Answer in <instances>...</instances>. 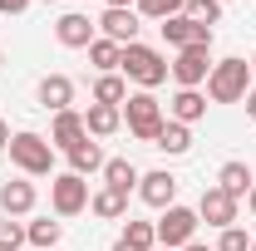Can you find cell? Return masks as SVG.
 Returning <instances> with one entry per match:
<instances>
[{
    "mask_svg": "<svg viewBox=\"0 0 256 251\" xmlns=\"http://www.w3.org/2000/svg\"><path fill=\"white\" fill-rule=\"evenodd\" d=\"M252 89V64L246 60H217L212 64V74H207V98L212 104H242Z\"/></svg>",
    "mask_w": 256,
    "mask_h": 251,
    "instance_id": "cell-1",
    "label": "cell"
},
{
    "mask_svg": "<svg viewBox=\"0 0 256 251\" xmlns=\"http://www.w3.org/2000/svg\"><path fill=\"white\" fill-rule=\"evenodd\" d=\"M118 74L153 94L162 79H168V60H162L153 44H124V64H118Z\"/></svg>",
    "mask_w": 256,
    "mask_h": 251,
    "instance_id": "cell-2",
    "label": "cell"
},
{
    "mask_svg": "<svg viewBox=\"0 0 256 251\" xmlns=\"http://www.w3.org/2000/svg\"><path fill=\"white\" fill-rule=\"evenodd\" d=\"M10 162L25 172V178H50L54 172V148H50V138H40V133H15L10 138Z\"/></svg>",
    "mask_w": 256,
    "mask_h": 251,
    "instance_id": "cell-3",
    "label": "cell"
},
{
    "mask_svg": "<svg viewBox=\"0 0 256 251\" xmlns=\"http://www.w3.org/2000/svg\"><path fill=\"white\" fill-rule=\"evenodd\" d=\"M124 124H128V133L133 138H143V143H158V133H162V104L148 89H138V94H128L124 98Z\"/></svg>",
    "mask_w": 256,
    "mask_h": 251,
    "instance_id": "cell-4",
    "label": "cell"
},
{
    "mask_svg": "<svg viewBox=\"0 0 256 251\" xmlns=\"http://www.w3.org/2000/svg\"><path fill=\"white\" fill-rule=\"evenodd\" d=\"M197 207H162V217L153 222V232H158V246H168V251H182L188 242H197Z\"/></svg>",
    "mask_w": 256,
    "mask_h": 251,
    "instance_id": "cell-5",
    "label": "cell"
},
{
    "mask_svg": "<svg viewBox=\"0 0 256 251\" xmlns=\"http://www.w3.org/2000/svg\"><path fill=\"white\" fill-rule=\"evenodd\" d=\"M168 74L178 79V89H197V84H207V74H212V44L178 50V60L168 64Z\"/></svg>",
    "mask_w": 256,
    "mask_h": 251,
    "instance_id": "cell-6",
    "label": "cell"
},
{
    "mask_svg": "<svg viewBox=\"0 0 256 251\" xmlns=\"http://www.w3.org/2000/svg\"><path fill=\"white\" fill-rule=\"evenodd\" d=\"M50 207H54V217H79L89 207V182L79 172H60L50 182Z\"/></svg>",
    "mask_w": 256,
    "mask_h": 251,
    "instance_id": "cell-7",
    "label": "cell"
},
{
    "mask_svg": "<svg viewBox=\"0 0 256 251\" xmlns=\"http://www.w3.org/2000/svg\"><path fill=\"white\" fill-rule=\"evenodd\" d=\"M54 40H60L64 50H89V44L98 40V25L84 15V10H69V15L54 20Z\"/></svg>",
    "mask_w": 256,
    "mask_h": 251,
    "instance_id": "cell-8",
    "label": "cell"
},
{
    "mask_svg": "<svg viewBox=\"0 0 256 251\" xmlns=\"http://www.w3.org/2000/svg\"><path fill=\"white\" fill-rule=\"evenodd\" d=\"M236 207H242L236 197H226L222 188H207V192H202V202H197V222L226 232V226H236Z\"/></svg>",
    "mask_w": 256,
    "mask_h": 251,
    "instance_id": "cell-9",
    "label": "cell"
},
{
    "mask_svg": "<svg viewBox=\"0 0 256 251\" xmlns=\"http://www.w3.org/2000/svg\"><path fill=\"white\" fill-rule=\"evenodd\" d=\"M158 30H162V40H168L172 50H192V44H212V30H207V25H197V20H188V15H172V20H162Z\"/></svg>",
    "mask_w": 256,
    "mask_h": 251,
    "instance_id": "cell-10",
    "label": "cell"
},
{
    "mask_svg": "<svg viewBox=\"0 0 256 251\" xmlns=\"http://www.w3.org/2000/svg\"><path fill=\"white\" fill-rule=\"evenodd\" d=\"M138 197H143V202H148V207H172V202H178V178H172V172H168V168H158V172H143V178H138Z\"/></svg>",
    "mask_w": 256,
    "mask_h": 251,
    "instance_id": "cell-11",
    "label": "cell"
},
{
    "mask_svg": "<svg viewBox=\"0 0 256 251\" xmlns=\"http://www.w3.org/2000/svg\"><path fill=\"white\" fill-rule=\"evenodd\" d=\"M34 197H40V192H34V182L10 178V182L0 188V212H5V217H30V212H34Z\"/></svg>",
    "mask_w": 256,
    "mask_h": 251,
    "instance_id": "cell-12",
    "label": "cell"
},
{
    "mask_svg": "<svg viewBox=\"0 0 256 251\" xmlns=\"http://www.w3.org/2000/svg\"><path fill=\"white\" fill-rule=\"evenodd\" d=\"M98 30L114 44H138V10H104L98 15Z\"/></svg>",
    "mask_w": 256,
    "mask_h": 251,
    "instance_id": "cell-13",
    "label": "cell"
},
{
    "mask_svg": "<svg viewBox=\"0 0 256 251\" xmlns=\"http://www.w3.org/2000/svg\"><path fill=\"white\" fill-rule=\"evenodd\" d=\"M34 94H40V104H44L50 114H64V108H74V79H69V74H44Z\"/></svg>",
    "mask_w": 256,
    "mask_h": 251,
    "instance_id": "cell-14",
    "label": "cell"
},
{
    "mask_svg": "<svg viewBox=\"0 0 256 251\" xmlns=\"http://www.w3.org/2000/svg\"><path fill=\"white\" fill-rule=\"evenodd\" d=\"M89 138V128H84V114H74V108H64L54 114V128H50V148H74V143H84Z\"/></svg>",
    "mask_w": 256,
    "mask_h": 251,
    "instance_id": "cell-15",
    "label": "cell"
},
{
    "mask_svg": "<svg viewBox=\"0 0 256 251\" xmlns=\"http://www.w3.org/2000/svg\"><path fill=\"white\" fill-rule=\"evenodd\" d=\"M168 114H172V124H197V118H207V94L202 89H178L172 104H168Z\"/></svg>",
    "mask_w": 256,
    "mask_h": 251,
    "instance_id": "cell-16",
    "label": "cell"
},
{
    "mask_svg": "<svg viewBox=\"0 0 256 251\" xmlns=\"http://www.w3.org/2000/svg\"><path fill=\"white\" fill-rule=\"evenodd\" d=\"M84 128H89V138H114V133L124 128V108H114V104H89Z\"/></svg>",
    "mask_w": 256,
    "mask_h": 251,
    "instance_id": "cell-17",
    "label": "cell"
},
{
    "mask_svg": "<svg viewBox=\"0 0 256 251\" xmlns=\"http://www.w3.org/2000/svg\"><path fill=\"white\" fill-rule=\"evenodd\" d=\"M104 148H98L94 138H84V143H74L69 148V172H79V178H89V172H104Z\"/></svg>",
    "mask_w": 256,
    "mask_h": 251,
    "instance_id": "cell-18",
    "label": "cell"
},
{
    "mask_svg": "<svg viewBox=\"0 0 256 251\" xmlns=\"http://www.w3.org/2000/svg\"><path fill=\"white\" fill-rule=\"evenodd\" d=\"M217 188H222L226 197H236V202H242V197L256 188V178H252V168H246V162H222V172H217Z\"/></svg>",
    "mask_w": 256,
    "mask_h": 251,
    "instance_id": "cell-19",
    "label": "cell"
},
{
    "mask_svg": "<svg viewBox=\"0 0 256 251\" xmlns=\"http://www.w3.org/2000/svg\"><path fill=\"white\" fill-rule=\"evenodd\" d=\"M89 212H94V217H104V222H118V217H128V192L98 188L94 197H89Z\"/></svg>",
    "mask_w": 256,
    "mask_h": 251,
    "instance_id": "cell-20",
    "label": "cell"
},
{
    "mask_svg": "<svg viewBox=\"0 0 256 251\" xmlns=\"http://www.w3.org/2000/svg\"><path fill=\"white\" fill-rule=\"evenodd\" d=\"M138 178H143V172H138L128 158H108V162H104V188H114V192H133Z\"/></svg>",
    "mask_w": 256,
    "mask_h": 251,
    "instance_id": "cell-21",
    "label": "cell"
},
{
    "mask_svg": "<svg viewBox=\"0 0 256 251\" xmlns=\"http://www.w3.org/2000/svg\"><path fill=\"white\" fill-rule=\"evenodd\" d=\"M89 64H94L98 74H118V64H124V44H114V40L98 34L94 44H89Z\"/></svg>",
    "mask_w": 256,
    "mask_h": 251,
    "instance_id": "cell-22",
    "label": "cell"
},
{
    "mask_svg": "<svg viewBox=\"0 0 256 251\" xmlns=\"http://www.w3.org/2000/svg\"><path fill=\"white\" fill-rule=\"evenodd\" d=\"M153 148H162V153H168V158H182V153H188V148H192V128H188V124H172V118H168Z\"/></svg>",
    "mask_w": 256,
    "mask_h": 251,
    "instance_id": "cell-23",
    "label": "cell"
},
{
    "mask_svg": "<svg viewBox=\"0 0 256 251\" xmlns=\"http://www.w3.org/2000/svg\"><path fill=\"white\" fill-rule=\"evenodd\" d=\"M60 236H64V226H60V222H50V217H40V222L25 226V242H30L34 251H54V246H60Z\"/></svg>",
    "mask_w": 256,
    "mask_h": 251,
    "instance_id": "cell-24",
    "label": "cell"
},
{
    "mask_svg": "<svg viewBox=\"0 0 256 251\" xmlns=\"http://www.w3.org/2000/svg\"><path fill=\"white\" fill-rule=\"evenodd\" d=\"M124 98H128V79H124V74H98V79H94V104L124 108Z\"/></svg>",
    "mask_w": 256,
    "mask_h": 251,
    "instance_id": "cell-25",
    "label": "cell"
},
{
    "mask_svg": "<svg viewBox=\"0 0 256 251\" xmlns=\"http://www.w3.org/2000/svg\"><path fill=\"white\" fill-rule=\"evenodd\" d=\"M124 246H133V251H153L158 246V232H153V222H138V217H128V226H124V236H118Z\"/></svg>",
    "mask_w": 256,
    "mask_h": 251,
    "instance_id": "cell-26",
    "label": "cell"
},
{
    "mask_svg": "<svg viewBox=\"0 0 256 251\" xmlns=\"http://www.w3.org/2000/svg\"><path fill=\"white\" fill-rule=\"evenodd\" d=\"M182 15H188V20H197V25H207V30H212V25L222 20V0H188V5H182Z\"/></svg>",
    "mask_w": 256,
    "mask_h": 251,
    "instance_id": "cell-27",
    "label": "cell"
},
{
    "mask_svg": "<svg viewBox=\"0 0 256 251\" xmlns=\"http://www.w3.org/2000/svg\"><path fill=\"white\" fill-rule=\"evenodd\" d=\"M182 5H188V0H138L133 10H138L143 20H172V15H182Z\"/></svg>",
    "mask_w": 256,
    "mask_h": 251,
    "instance_id": "cell-28",
    "label": "cell"
},
{
    "mask_svg": "<svg viewBox=\"0 0 256 251\" xmlns=\"http://www.w3.org/2000/svg\"><path fill=\"white\" fill-rule=\"evenodd\" d=\"M20 246H25V226L15 217H5L0 222V251H20Z\"/></svg>",
    "mask_w": 256,
    "mask_h": 251,
    "instance_id": "cell-29",
    "label": "cell"
},
{
    "mask_svg": "<svg viewBox=\"0 0 256 251\" xmlns=\"http://www.w3.org/2000/svg\"><path fill=\"white\" fill-rule=\"evenodd\" d=\"M217 251H252V236H246L242 226H226L222 242H217Z\"/></svg>",
    "mask_w": 256,
    "mask_h": 251,
    "instance_id": "cell-30",
    "label": "cell"
},
{
    "mask_svg": "<svg viewBox=\"0 0 256 251\" xmlns=\"http://www.w3.org/2000/svg\"><path fill=\"white\" fill-rule=\"evenodd\" d=\"M20 10H30V0H0V15H20Z\"/></svg>",
    "mask_w": 256,
    "mask_h": 251,
    "instance_id": "cell-31",
    "label": "cell"
},
{
    "mask_svg": "<svg viewBox=\"0 0 256 251\" xmlns=\"http://www.w3.org/2000/svg\"><path fill=\"white\" fill-rule=\"evenodd\" d=\"M242 104H246V118L256 124V89H246V98H242Z\"/></svg>",
    "mask_w": 256,
    "mask_h": 251,
    "instance_id": "cell-32",
    "label": "cell"
},
{
    "mask_svg": "<svg viewBox=\"0 0 256 251\" xmlns=\"http://www.w3.org/2000/svg\"><path fill=\"white\" fill-rule=\"evenodd\" d=\"M138 0H104V10H133Z\"/></svg>",
    "mask_w": 256,
    "mask_h": 251,
    "instance_id": "cell-33",
    "label": "cell"
},
{
    "mask_svg": "<svg viewBox=\"0 0 256 251\" xmlns=\"http://www.w3.org/2000/svg\"><path fill=\"white\" fill-rule=\"evenodd\" d=\"M10 138H15V133H10V128L0 124V153H5V148H10Z\"/></svg>",
    "mask_w": 256,
    "mask_h": 251,
    "instance_id": "cell-34",
    "label": "cell"
},
{
    "mask_svg": "<svg viewBox=\"0 0 256 251\" xmlns=\"http://www.w3.org/2000/svg\"><path fill=\"white\" fill-rule=\"evenodd\" d=\"M246 212H252V217H256V188L246 192Z\"/></svg>",
    "mask_w": 256,
    "mask_h": 251,
    "instance_id": "cell-35",
    "label": "cell"
},
{
    "mask_svg": "<svg viewBox=\"0 0 256 251\" xmlns=\"http://www.w3.org/2000/svg\"><path fill=\"white\" fill-rule=\"evenodd\" d=\"M182 251H217V246H202V242H188Z\"/></svg>",
    "mask_w": 256,
    "mask_h": 251,
    "instance_id": "cell-36",
    "label": "cell"
},
{
    "mask_svg": "<svg viewBox=\"0 0 256 251\" xmlns=\"http://www.w3.org/2000/svg\"><path fill=\"white\" fill-rule=\"evenodd\" d=\"M114 251H133V246H124V242H114Z\"/></svg>",
    "mask_w": 256,
    "mask_h": 251,
    "instance_id": "cell-37",
    "label": "cell"
},
{
    "mask_svg": "<svg viewBox=\"0 0 256 251\" xmlns=\"http://www.w3.org/2000/svg\"><path fill=\"white\" fill-rule=\"evenodd\" d=\"M252 74H256V54H252Z\"/></svg>",
    "mask_w": 256,
    "mask_h": 251,
    "instance_id": "cell-38",
    "label": "cell"
},
{
    "mask_svg": "<svg viewBox=\"0 0 256 251\" xmlns=\"http://www.w3.org/2000/svg\"><path fill=\"white\" fill-rule=\"evenodd\" d=\"M153 251H168V246H153Z\"/></svg>",
    "mask_w": 256,
    "mask_h": 251,
    "instance_id": "cell-39",
    "label": "cell"
},
{
    "mask_svg": "<svg viewBox=\"0 0 256 251\" xmlns=\"http://www.w3.org/2000/svg\"><path fill=\"white\" fill-rule=\"evenodd\" d=\"M252 251H256V236H252Z\"/></svg>",
    "mask_w": 256,
    "mask_h": 251,
    "instance_id": "cell-40",
    "label": "cell"
},
{
    "mask_svg": "<svg viewBox=\"0 0 256 251\" xmlns=\"http://www.w3.org/2000/svg\"><path fill=\"white\" fill-rule=\"evenodd\" d=\"M44 5H54V0H44Z\"/></svg>",
    "mask_w": 256,
    "mask_h": 251,
    "instance_id": "cell-41",
    "label": "cell"
},
{
    "mask_svg": "<svg viewBox=\"0 0 256 251\" xmlns=\"http://www.w3.org/2000/svg\"><path fill=\"white\" fill-rule=\"evenodd\" d=\"M0 64H5V54H0Z\"/></svg>",
    "mask_w": 256,
    "mask_h": 251,
    "instance_id": "cell-42",
    "label": "cell"
},
{
    "mask_svg": "<svg viewBox=\"0 0 256 251\" xmlns=\"http://www.w3.org/2000/svg\"><path fill=\"white\" fill-rule=\"evenodd\" d=\"M222 5H232V0H222Z\"/></svg>",
    "mask_w": 256,
    "mask_h": 251,
    "instance_id": "cell-43",
    "label": "cell"
}]
</instances>
